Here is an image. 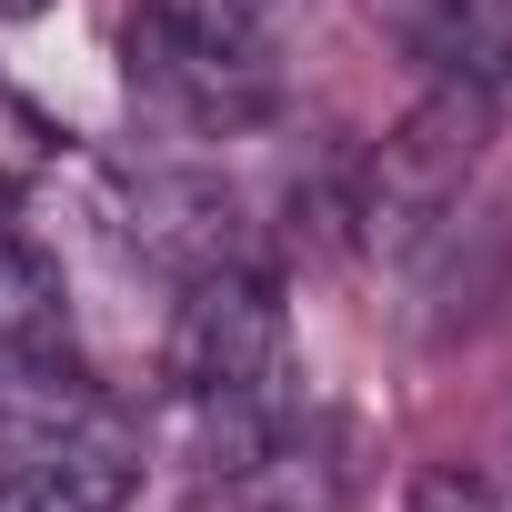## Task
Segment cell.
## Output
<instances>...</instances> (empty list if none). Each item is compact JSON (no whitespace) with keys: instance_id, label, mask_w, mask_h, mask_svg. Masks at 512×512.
I'll return each instance as SVG.
<instances>
[{"instance_id":"cell-1","label":"cell","mask_w":512,"mask_h":512,"mask_svg":"<svg viewBox=\"0 0 512 512\" xmlns=\"http://www.w3.org/2000/svg\"><path fill=\"white\" fill-rule=\"evenodd\" d=\"M282 21L292 0H141L121 61L191 131H251L282 101Z\"/></svg>"},{"instance_id":"cell-2","label":"cell","mask_w":512,"mask_h":512,"mask_svg":"<svg viewBox=\"0 0 512 512\" xmlns=\"http://www.w3.org/2000/svg\"><path fill=\"white\" fill-rule=\"evenodd\" d=\"M482 141H492V91L472 81H432L372 151L362 171V241L382 251V262H412L422 241H442V221L462 211L472 171H482Z\"/></svg>"},{"instance_id":"cell-3","label":"cell","mask_w":512,"mask_h":512,"mask_svg":"<svg viewBox=\"0 0 512 512\" xmlns=\"http://www.w3.org/2000/svg\"><path fill=\"white\" fill-rule=\"evenodd\" d=\"M141 492V442L91 402L51 432L21 442V462L0 472V512H121Z\"/></svg>"},{"instance_id":"cell-4","label":"cell","mask_w":512,"mask_h":512,"mask_svg":"<svg viewBox=\"0 0 512 512\" xmlns=\"http://www.w3.org/2000/svg\"><path fill=\"white\" fill-rule=\"evenodd\" d=\"M121 211H131V241L151 251L161 272H181V282L241 262V201L221 181H201V171H141L121 191Z\"/></svg>"},{"instance_id":"cell-5","label":"cell","mask_w":512,"mask_h":512,"mask_svg":"<svg viewBox=\"0 0 512 512\" xmlns=\"http://www.w3.org/2000/svg\"><path fill=\"white\" fill-rule=\"evenodd\" d=\"M61 342H71L61 272L21 231H0V362H61Z\"/></svg>"},{"instance_id":"cell-6","label":"cell","mask_w":512,"mask_h":512,"mask_svg":"<svg viewBox=\"0 0 512 512\" xmlns=\"http://www.w3.org/2000/svg\"><path fill=\"white\" fill-rule=\"evenodd\" d=\"M432 61H442V81L502 91V81H512V0H442Z\"/></svg>"},{"instance_id":"cell-7","label":"cell","mask_w":512,"mask_h":512,"mask_svg":"<svg viewBox=\"0 0 512 512\" xmlns=\"http://www.w3.org/2000/svg\"><path fill=\"white\" fill-rule=\"evenodd\" d=\"M402 512H512V502H502V482H492V472L432 462V472H412V502H402Z\"/></svg>"},{"instance_id":"cell-8","label":"cell","mask_w":512,"mask_h":512,"mask_svg":"<svg viewBox=\"0 0 512 512\" xmlns=\"http://www.w3.org/2000/svg\"><path fill=\"white\" fill-rule=\"evenodd\" d=\"M41 11H61V0H0V21H41Z\"/></svg>"}]
</instances>
